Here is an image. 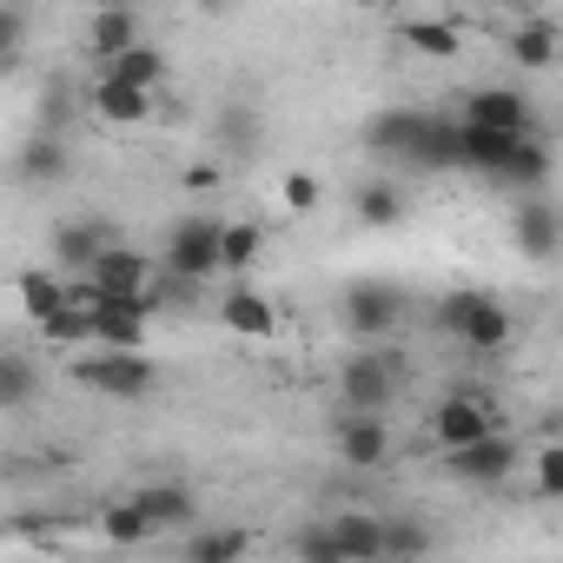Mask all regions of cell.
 I'll use <instances>...</instances> for the list:
<instances>
[{
	"label": "cell",
	"mask_w": 563,
	"mask_h": 563,
	"mask_svg": "<svg viewBox=\"0 0 563 563\" xmlns=\"http://www.w3.org/2000/svg\"><path fill=\"white\" fill-rule=\"evenodd\" d=\"M405 41L418 54H457V27H444V21H405Z\"/></svg>",
	"instance_id": "obj_33"
},
{
	"label": "cell",
	"mask_w": 563,
	"mask_h": 563,
	"mask_svg": "<svg viewBox=\"0 0 563 563\" xmlns=\"http://www.w3.org/2000/svg\"><path fill=\"white\" fill-rule=\"evenodd\" d=\"M543 179H550V146L530 133V140H517V153H510V166L497 173V186H510V192H523V199H530Z\"/></svg>",
	"instance_id": "obj_24"
},
{
	"label": "cell",
	"mask_w": 563,
	"mask_h": 563,
	"mask_svg": "<svg viewBox=\"0 0 563 563\" xmlns=\"http://www.w3.org/2000/svg\"><path fill=\"white\" fill-rule=\"evenodd\" d=\"M292 550H299V563H352V556L339 550V537H332V523H306Z\"/></svg>",
	"instance_id": "obj_32"
},
{
	"label": "cell",
	"mask_w": 563,
	"mask_h": 563,
	"mask_svg": "<svg viewBox=\"0 0 563 563\" xmlns=\"http://www.w3.org/2000/svg\"><path fill=\"white\" fill-rule=\"evenodd\" d=\"M252 537L239 523H212V530H192L186 537V563H245Z\"/></svg>",
	"instance_id": "obj_23"
},
{
	"label": "cell",
	"mask_w": 563,
	"mask_h": 563,
	"mask_svg": "<svg viewBox=\"0 0 563 563\" xmlns=\"http://www.w3.org/2000/svg\"><path fill=\"white\" fill-rule=\"evenodd\" d=\"M332 537H339V550H345L352 563H385V517L345 510V517H332Z\"/></svg>",
	"instance_id": "obj_20"
},
{
	"label": "cell",
	"mask_w": 563,
	"mask_h": 563,
	"mask_svg": "<svg viewBox=\"0 0 563 563\" xmlns=\"http://www.w3.org/2000/svg\"><path fill=\"white\" fill-rule=\"evenodd\" d=\"M27 398H34V358L0 352V411H27Z\"/></svg>",
	"instance_id": "obj_27"
},
{
	"label": "cell",
	"mask_w": 563,
	"mask_h": 563,
	"mask_svg": "<svg viewBox=\"0 0 563 563\" xmlns=\"http://www.w3.org/2000/svg\"><path fill=\"white\" fill-rule=\"evenodd\" d=\"M74 378L87 391H107V398H146L159 385V372H153L146 352H93V358L74 365Z\"/></svg>",
	"instance_id": "obj_5"
},
{
	"label": "cell",
	"mask_w": 563,
	"mask_h": 563,
	"mask_svg": "<svg viewBox=\"0 0 563 563\" xmlns=\"http://www.w3.org/2000/svg\"><path fill=\"white\" fill-rule=\"evenodd\" d=\"M530 490L550 497V504H563V444H543V451L530 457Z\"/></svg>",
	"instance_id": "obj_30"
},
{
	"label": "cell",
	"mask_w": 563,
	"mask_h": 563,
	"mask_svg": "<svg viewBox=\"0 0 563 563\" xmlns=\"http://www.w3.org/2000/svg\"><path fill=\"white\" fill-rule=\"evenodd\" d=\"M21 306H27V319H34V325H54L60 312H74V286H60L54 265H41V272H27V278H21Z\"/></svg>",
	"instance_id": "obj_21"
},
{
	"label": "cell",
	"mask_w": 563,
	"mask_h": 563,
	"mask_svg": "<svg viewBox=\"0 0 563 563\" xmlns=\"http://www.w3.org/2000/svg\"><path fill=\"white\" fill-rule=\"evenodd\" d=\"M339 398H345L352 418H385L391 398H398V358H385V352H358V358H345V372H339Z\"/></svg>",
	"instance_id": "obj_3"
},
{
	"label": "cell",
	"mask_w": 563,
	"mask_h": 563,
	"mask_svg": "<svg viewBox=\"0 0 563 563\" xmlns=\"http://www.w3.org/2000/svg\"><path fill=\"white\" fill-rule=\"evenodd\" d=\"M424 120H431V107H385V113H372V126H365V146L378 153V159H418V140H424Z\"/></svg>",
	"instance_id": "obj_11"
},
{
	"label": "cell",
	"mask_w": 563,
	"mask_h": 563,
	"mask_svg": "<svg viewBox=\"0 0 563 563\" xmlns=\"http://www.w3.org/2000/svg\"><path fill=\"white\" fill-rule=\"evenodd\" d=\"M424 556H431V523L385 517V563H424Z\"/></svg>",
	"instance_id": "obj_25"
},
{
	"label": "cell",
	"mask_w": 563,
	"mask_h": 563,
	"mask_svg": "<svg viewBox=\"0 0 563 563\" xmlns=\"http://www.w3.org/2000/svg\"><path fill=\"white\" fill-rule=\"evenodd\" d=\"M258 225H225V272H252V258H258Z\"/></svg>",
	"instance_id": "obj_34"
},
{
	"label": "cell",
	"mask_w": 563,
	"mask_h": 563,
	"mask_svg": "<svg viewBox=\"0 0 563 563\" xmlns=\"http://www.w3.org/2000/svg\"><path fill=\"white\" fill-rule=\"evenodd\" d=\"M464 126L497 133V140H530V100L517 87H477L464 93Z\"/></svg>",
	"instance_id": "obj_8"
},
{
	"label": "cell",
	"mask_w": 563,
	"mask_h": 563,
	"mask_svg": "<svg viewBox=\"0 0 563 563\" xmlns=\"http://www.w3.org/2000/svg\"><path fill=\"white\" fill-rule=\"evenodd\" d=\"M133 497H140V510L153 517V530H186V537L199 530V497H192L179 477H153V484H140Z\"/></svg>",
	"instance_id": "obj_14"
},
{
	"label": "cell",
	"mask_w": 563,
	"mask_h": 563,
	"mask_svg": "<svg viewBox=\"0 0 563 563\" xmlns=\"http://www.w3.org/2000/svg\"><path fill=\"white\" fill-rule=\"evenodd\" d=\"M431 319H438V332H444V339H457L464 352H504V345H510V332H517L510 306H504L497 292H477V286L444 292Z\"/></svg>",
	"instance_id": "obj_1"
},
{
	"label": "cell",
	"mask_w": 563,
	"mask_h": 563,
	"mask_svg": "<svg viewBox=\"0 0 563 563\" xmlns=\"http://www.w3.org/2000/svg\"><path fill=\"white\" fill-rule=\"evenodd\" d=\"M87 47H93L100 74H107L113 60H126L133 47H146V34H140V14H126V8H107V14H93V27H87Z\"/></svg>",
	"instance_id": "obj_16"
},
{
	"label": "cell",
	"mask_w": 563,
	"mask_h": 563,
	"mask_svg": "<svg viewBox=\"0 0 563 563\" xmlns=\"http://www.w3.org/2000/svg\"><path fill=\"white\" fill-rule=\"evenodd\" d=\"M120 245V232H113V219H67L60 232H54V265L60 272H74V278H93L100 272V258Z\"/></svg>",
	"instance_id": "obj_9"
},
{
	"label": "cell",
	"mask_w": 563,
	"mask_h": 563,
	"mask_svg": "<svg viewBox=\"0 0 563 563\" xmlns=\"http://www.w3.org/2000/svg\"><path fill=\"white\" fill-rule=\"evenodd\" d=\"M107 74H113V80H126V87H140V93H159V80H166V54L146 41V47H133L126 60H113Z\"/></svg>",
	"instance_id": "obj_26"
},
{
	"label": "cell",
	"mask_w": 563,
	"mask_h": 563,
	"mask_svg": "<svg viewBox=\"0 0 563 563\" xmlns=\"http://www.w3.org/2000/svg\"><path fill=\"white\" fill-rule=\"evenodd\" d=\"M411 166H424V173H464V113H431Z\"/></svg>",
	"instance_id": "obj_15"
},
{
	"label": "cell",
	"mask_w": 563,
	"mask_h": 563,
	"mask_svg": "<svg viewBox=\"0 0 563 563\" xmlns=\"http://www.w3.org/2000/svg\"><path fill=\"white\" fill-rule=\"evenodd\" d=\"M517 464H523V444H517L510 431H497V438H484V444H471V451L444 457V471H451L457 484H477V490L510 484V477H517Z\"/></svg>",
	"instance_id": "obj_7"
},
{
	"label": "cell",
	"mask_w": 563,
	"mask_h": 563,
	"mask_svg": "<svg viewBox=\"0 0 563 563\" xmlns=\"http://www.w3.org/2000/svg\"><path fill=\"white\" fill-rule=\"evenodd\" d=\"M510 239H517V252H523L530 265H550V258L563 252V212H556L550 199H523V206L510 212Z\"/></svg>",
	"instance_id": "obj_12"
},
{
	"label": "cell",
	"mask_w": 563,
	"mask_h": 563,
	"mask_svg": "<svg viewBox=\"0 0 563 563\" xmlns=\"http://www.w3.org/2000/svg\"><path fill=\"white\" fill-rule=\"evenodd\" d=\"M504 424H497V405L490 398H477V391H457V398H444L438 411H431V444L444 451V457H457V451H471V444H484V438H497Z\"/></svg>",
	"instance_id": "obj_4"
},
{
	"label": "cell",
	"mask_w": 563,
	"mask_h": 563,
	"mask_svg": "<svg viewBox=\"0 0 563 563\" xmlns=\"http://www.w3.org/2000/svg\"><path fill=\"white\" fill-rule=\"evenodd\" d=\"M510 60H517V67H550V60H556V27H550V21H523V27L510 34Z\"/></svg>",
	"instance_id": "obj_28"
},
{
	"label": "cell",
	"mask_w": 563,
	"mask_h": 563,
	"mask_svg": "<svg viewBox=\"0 0 563 563\" xmlns=\"http://www.w3.org/2000/svg\"><path fill=\"white\" fill-rule=\"evenodd\" d=\"M398 319H405V292L398 286H385V278H358V286H345V325L358 332V339H391L398 332Z\"/></svg>",
	"instance_id": "obj_6"
},
{
	"label": "cell",
	"mask_w": 563,
	"mask_h": 563,
	"mask_svg": "<svg viewBox=\"0 0 563 563\" xmlns=\"http://www.w3.org/2000/svg\"><path fill=\"white\" fill-rule=\"evenodd\" d=\"M339 457H345L352 471H378V464L391 457V424H385V418H352V411H345V424H339Z\"/></svg>",
	"instance_id": "obj_17"
},
{
	"label": "cell",
	"mask_w": 563,
	"mask_h": 563,
	"mask_svg": "<svg viewBox=\"0 0 563 563\" xmlns=\"http://www.w3.org/2000/svg\"><path fill=\"white\" fill-rule=\"evenodd\" d=\"M21 34H27V14L21 8H0V60H21Z\"/></svg>",
	"instance_id": "obj_35"
},
{
	"label": "cell",
	"mask_w": 563,
	"mask_h": 563,
	"mask_svg": "<svg viewBox=\"0 0 563 563\" xmlns=\"http://www.w3.org/2000/svg\"><path fill=\"white\" fill-rule=\"evenodd\" d=\"M358 219H365V225H398V219H405L398 186H365V192H358Z\"/></svg>",
	"instance_id": "obj_31"
},
{
	"label": "cell",
	"mask_w": 563,
	"mask_h": 563,
	"mask_svg": "<svg viewBox=\"0 0 563 563\" xmlns=\"http://www.w3.org/2000/svg\"><path fill=\"white\" fill-rule=\"evenodd\" d=\"M312 199H319V186H312L306 173H292V179H286V206H292V212H306Z\"/></svg>",
	"instance_id": "obj_36"
},
{
	"label": "cell",
	"mask_w": 563,
	"mask_h": 563,
	"mask_svg": "<svg viewBox=\"0 0 563 563\" xmlns=\"http://www.w3.org/2000/svg\"><path fill=\"white\" fill-rule=\"evenodd\" d=\"M153 272H159V265H153L146 252L113 245V252L100 258V272L87 278V286H93V292H107V299H146V292H153Z\"/></svg>",
	"instance_id": "obj_13"
},
{
	"label": "cell",
	"mask_w": 563,
	"mask_h": 563,
	"mask_svg": "<svg viewBox=\"0 0 563 563\" xmlns=\"http://www.w3.org/2000/svg\"><path fill=\"white\" fill-rule=\"evenodd\" d=\"M60 173H67V153H60V140L34 133V140L21 146V179H60Z\"/></svg>",
	"instance_id": "obj_29"
},
{
	"label": "cell",
	"mask_w": 563,
	"mask_h": 563,
	"mask_svg": "<svg viewBox=\"0 0 563 563\" xmlns=\"http://www.w3.org/2000/svg\"><path fill=\"white\" fill-rule=\"evenodd\" d=\"M100 537H107L113 550H140V543L159 537V530H153V517L140 510V497H113V504H100Z\"/></svg>",
	"instance_id": "obj_22"
},
{
	"label": "cell",
	"mask_w": 563,
	"mask_h": 563,
	"mask_svg": "<svg viewBox=\"0 0 563 563\" xmlns=\"http://www.w3.org/2000/svg\"><path fill=\"white\" fill-rule=\"evenodd\" d=\"M159 265L179 272V278H192V286H212V278L225 272V219L186 212V219L166 232V258H159Z\"/></svg>",
	"instance_id": "obj_2"
},
{
	"label": "cell",
	"mask_w": 563,
	"mask_h": 563,
	"mask_svg": "<svg viewBox=\"0 0 563 563\" xmlns=\"http://www.w3.org/2000/svg\"><path fill=\"white\" fill-rule=\"evenodd\" d=\"M146 325H153V306L146 299H93V339L100 352H146Z\"/></svg>",
	"instance_id": "obj_10"
},
{
	"label": "cell",
	"mask_w": 563,
	"mask_h": 563,
	"mask_svg": "<svg viewBox=\"0 0 563 563\" xmlns=\"http://www.w3.org/2000/svg\"><path fill=\"white\" fill-rule=\"evenodd\" d=\"M219 325L225 332H239V339H272V325H278V312H272V299L265 292H225L219 299Z\"/></svg>",
	"instance_id": "obj_19"
},
{
	"label": "cell",
	"mask_w": 563,
	"mask_h": 563,
	"mask_svg": "<svg viewBox=\"0 0 563 563\" xmlns=\"http://www.w3.org/2000/svg\"><path fill=\"white\" fill-rule=\"evenodd\" d=\"M153 100H159V93H140V87H126V80H113V74L93 80V113L113 120V126H140V120L153 113Z\"/></svg>",
	"instance_id": "obj_18"
}]
</instances>
